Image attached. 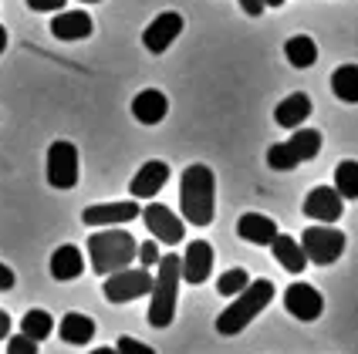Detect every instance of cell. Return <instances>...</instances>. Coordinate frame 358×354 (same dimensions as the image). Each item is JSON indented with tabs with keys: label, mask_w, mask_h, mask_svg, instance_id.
<instances>
[{
	"label": "cell",
	"mask_w": 358,
	"mask_h": 354,
	"mask_svg": "<svg viewBox=\"0 0 358 354\" xmlns=\"http://www.w3.org/2000/svg\"><path fill=\"white\" fill-rule=\"evenodd\" d=\"M179 209L189 226H210L217 213V179L213 169L193 162L179 179Z\"/></svg>",
	"instance_id": "6da1fadb"
},
{
	"label": "cell",
	"mask_w": 358,
	"mask_h": 354,
	"mask_svg": "<svg viewBox=\"0 0 358 354\" xmlns=\"http://www.w3.org/2000/svg\"><path fill=\"white\" fill-rule=\"evenodd\" d=\"M85 243H88V263L101 276L115 274L122 267H132V260L139 256L136 236L125 233V230H115V226H101L99 233H92Z\"/></svg>",
	"instance_id": "7a4b0ae2"
},
{
	"label": "cell",
	"mask_w": 358,
	"mask_h": 354,
	"mask_svg": "<svg viewBox=\"0 0 358 354\" xmlns=\"http://www.w3.org/2000/svg\"><path fill=\"white\" fill-rule=\"evenodd\" d=\"M274 300V283L271 280H250L237 297L234 304L217 317V334L223 337H234V334H243L247 324H254V317H260Z\"/></svg>",
	"instance_id": "3957f363"
},
{
	"label": "cell",
	"mask_w": 358,
	"mask_h": 354,
	"mask_svg": "<svg viewBox=\"0 0 358 354\" xmlns=\"http://www.w3.org/2000/svg\"><path fill=\"white\" fill-rule=\"evenodd\" d=\"M159 274L152 276V290H149V324L152 327H169L173 317H176V294H179V256L176 253H166L159 256Z\"/></svg>",
	"instance_id": "277c9868"
},
{
	"label": "cell",
	"mask_w": 358,
	"mask_h": 354,
	"mask_svg": "<svg viewBox=\"0 0 358 354\" xmlns=\"http://www.w3.org/2000/svg\"><path fill=\"white\" fill-rule=\"evenodd\" d=\"M345 233L331 223H315L301 233V250L308 256V263H318V267H328L335 263L341 253H345Z\"/></svg>",
	"instance_id": "5b68a950"
},
{
	"label": "cell",
	"mask_w": 358,
	"mask_h": 354,
	"mask_svg": "<svg viewBox=\"0 0 358 354\" xmlns=\"http://www.w3.org/2000/svg\"><path fill=\"white\" fill-rule=\"evenodd\" d=\"M149 290H152V274L145 267H136V270L122 267V270L105 276V283H101V294L112 304H129L136 297H149Z\"/></svg>",
	"instance_id": "8992f818"
},
{
	"label": "cell",
	"mask_w": 358,
	"mask_h": 354,
	"mask_svg": "<svg viewBox=\"0 0 358 354\" xmlns=\"http://www.w3.org/2000/svg\"><path fill=\"white\" fill-rule=\"evenodd\" d=\"M78 149L71 142H55L48 149V182L55 189H75L78 186Z\"/></svg>",
	"instance_id": "52a82bcc"
},
{
	"label": "cell",
	"mask_w": 358,
	"mask_h": 354,
	"mask_svg": "<svg viewBox=\"0 0 358 354\" xmlns=\"http://www.w3.org/2000/svg\"><path fill=\"white\" fill-rule=\"evenodd\" d=\"M142 223H145V230L156 236V243H182V236H186V223L182 216H176L169 206H162L156 199H149V206L142 209Z\"/></svg>",
	"instance_id": "ba28073f"
},
{
	"label": "cell",
	"mask_w": 358,
	"mask_h": 354,
	"mask_svg": "<svg viewBox=\"0 0 358 354\" xmlns=\"http://www.w3.org/2000/svg\"><path fill=\"white\" fill-rule=\"evenodd\" d=\"M179 274L186 283H206L210 274H213V243L210 239H193L189 246H186V253L179 256Z\"/></svg>",
	"instance_id": "9c48e42d"
},
{
	"label": "cell",
	"mask_w": 358,
	"mask_h": 354,
	"mask_svg": "<svg viewBox=\"0 0 358 354\" xmlns=\"http://www.w3.org/2000/svg\"><path fill=\"white\" fill-rule=\"evenodd\" d=\"M284 307H287V314L304 320V324H311V320H318L324 314V297L311 287V283H291L287 290H284Z\"/></svg>",
	"instance_id": "30bf717a"
},
{
	"label": "cell",
	"mask_w": 358,
	"mask_h": 354,
	"mask_svg": "<svg viewBox=\"0 0 358 354\" xmlns=\"http://www.w3.org/2000/svg\"><path fill=\"white\" fill-rule=\"evenodd\" d=\"M179 34H182V14H176V10H162L159 17H152V24L142 31V44H145L149 54H162Z\"/></svg>",
	"instance_id": "8fae6325"
},
{
	"label": "cell",
	"mask_w": 358,
	"mask_h": 354,
	"mask_svg": "<svg viewBox=\"0 0 358 354\" xmlns=\"http://www.w3.org/2000/svg\"><path fill=\"white\" fill-rule=\"evenodd\" d=\"M341 209H345V199L338 196L335 186H315L304 196V216L315 223H338Z\"/></svg>",
	"instance_id": "7c38bea8"
},
{
	"label": "cell",
	"mask_w": 358,
	"mask_h": 354,
	"mask_svg": "<svg viewBox=\"0 0 358 354\" xmlns=\"http://www.w3.org/2000/svg\"><path fill=\"white\" fill-rule=\"evenodd\" d=\"M142 216L139 199H122V202H101V206H88L81 213V223L88 226H122L129 219Z\"/></svg>",
	"instance_id": "4fadbf2b"
},
{
	"label": "cell",
	"mask_w": 358,
	"mask_h": 354,
	"mask_svg": "<svg viewBox=\"0 0 358 354\" xmlns=\"http://www.w3.org/2000/svg\"><path fill=\"white\" fill-rule=\"evenodd\" d=\"M166 182H169V165L162 158H149V162H142V169L132 176L129 193H132V199H156Z\"/></svg>",
	"instance_id": "5bb4252c"
},
{
	"label": "cell",
	"mask_w": 358,
	"mask_h": 354,
	"mask_svg": "<svg viewBox=\"0 0 358 354\" xmlns=\"http://www.w3.org/2000/svg\"><path fill=\"white\" fill-rule=\"evenodd\" d=\"M92 31H95V20L85 10H58L51 20V34L58 40H85L92 38Z\"/></svg>",
	"instance_id": "9a60e30c"
},
{
	"label": "cell",
	"mask_w": 358,
	"mask_h": 354,
	"mask_svg": "<svg viewBox=\"0 0 358 354\" xmlns=\"http://www.w3.org/2000/svg\"><path fill=\"white\" fill-rule=\"evenodd\" d=\"M132 115L142 125H159L162 118L169 115V98L162 95L159 88H145L132 98Z\"/></svg>",
	"instance_id": "2e32d148"
},
{
	"label": "cell",
	"mask_w": 358,
	"mask_h": 354,
	"mask_svg": "<svg viewBox=\"0 0 358 354\" xmlns=\"http://www.w3.org/2000/svg\"><path fill=\"white\" fill-rule=\"evenodd\" d=\"M237 233L240 239H247L254 246H271L274 236H278V223L271 216H264V213H243L237 219Z\"/></svg>",
	"instance_id": "e0dca14e"
},
{
	"label": "cell",
	"mask_w": 358,
	"mask_h": 354,
	"mask_svg": "<svg viewBox=\"0 0 358 354\" xmlns=\"http://www.w3.org/2000/svg\"><path fill=\"white\" fill-rule=\"evenodd\" d=\"M308 115H311V98H308L304 91L287 95V98L274 108V121H278L280 128H301V125L308 121Z\"/></svg>",
	"instance_id": "ac0fdd59"
},
{
	"label": "cell",
	"mask_w": 358,
	"mask_h": 354,
	"mask_svg": "<svg viewBox=\"0 0 358 354\" xmlns=\"http://www.w3.org/2000/svg\"><path fill=\"white\" fill-rule=\"evenodd\" d=\"M271 253H274V260H278L287 274H301V270L308 267V256H304V250H301V243L294 239V236H287V233L274 236Z\"/></svg>",
	"instance_id": "d6986e66"
},
{
	"label": "cell",
	"mask_w": 358,
	"mask_h": 354,
	"mask_svg": "<svg viewBox=\"0 0 358 354\" xmlns=\"http://www.w3.org/2000/svg\"><path fill=\"white\" fill-rule=\"evenodd\" d=\"M58 337L64 341V344H75V348H81V344H88V341L95 337V320H92L88 314H78V311H71V314L61 317Z\"/></svg>",
	"instance_id": "ffe728a7"
},
{
	"label": "cell",
	"mask_w": 358,
	"mask_h": 354,
	"mask_svg": "<svg viewBox=\"0 0 358 354\" xmlns=\"http://www.w3.org/2000/svg\"><path fill=\"white\" fill-rule=\"evenodd\" d=\"M81 270H85V256H81L78 246L64 243L51 253V276L55 280H78Z\"/></svg>",
	"instance_id": "44dd1931"
},
{
	"label": "cell",
	"mask_w": 358,
	"mask_h": 354,
	"mask_svg": "<svg viewBox=\"0 0 358 354\" xmlns=\"http://www.w3.org/2000/svg\"><path fill=\"white\" fill-rule=\"evenodd\" d=\"M331 91L335 98L345 105H355L358 101V64H341L331 71Z\"/></svg>",
	"instance_id": "7402d4cb"
},
{
	"label": "cell",
	"mask_w": 358,
	"mask_h": 354,
	"mask_svg": "<svg viewBox=\"0 0 358 354\" xmlns=\"http://www.w3.org/2000/svg\"><path fill=\"white\" fill-rule=\"evenodd\" d=\"M284 54H287V61L294 68H311L318 61V44H315V38H308V34H294V38H287V44H284Z\"/></svg>",
	"instance_id": "603a6c76"
},
{
	"label": "cell",
	"mask_w": 358,
	"mask_h": 354,
	"mask_svg": "<svg viewBox=\"0 0 358 354\" xmlns=\"http://www.w3.org/2000/svg\"><path fill=\"white\" fill-rule=\"evenodd\" d=\"M287 145L294 149L301 162H311L321 152V132L318 128H294V135L287 138Z\"/></svg>",
	"instance_id": "cb8c5ba5"
},
{
	"label": "cell",
	"mask_w": 358,
	"mask_h": 354,
	"mask_svg": "<svg viewBox=\"0 0 358 354\" xmlns=\"http://www.w3.org/2000/svg\"><path fill=\"white\" fill-rule=\"evenodd\" d=\"M20 331L27 337H34V341H44V337L55 334V320H51V314L48 311H41V307H34V311H27V314L20 317Z\"/></svg>",
	"instance_id": "d4e9b609"
},
{
	"label": "cell",
	"mask_w": 358,
	"mask_h": 354,
	"mask_svg": "<svg viewBox=\"0 0 358 354\" xmlns=\"http://www.w3.org/2000/svg\"><path fill=\"white\" fill-rule=\"evenodd\" d=\"M335 189L341 199H358V162L355 158H345L335 169Z\"/></svg>",
	"instance_id": "484cf974"
},
{
	"label": "cell",
	"mask_w": 358,
	"mask_h": 354,
	"mask_svg": "<svg viewBox=\"0 0 358 354\" xmlns=\"http://www.w3.org/2000/svg\"><path fill=\"white\" fill-rule=\"evenodd\" d=\"M267 165H271V169H278V172H287V169H298L301 158L294 156V149H291L287 142H278V145H271V149H267Z\"/></svg>",
	"instance_id": "4316f807"
},
{
	"label": "cell",
	"mask_w": 358,
	"mask_h": 354,
	"mask_svg": "<svg viewBox=\"0 0 358 354\" xmlns=\"http://www.w3.org/2000/svg\"><path fill=\"white\" fill-rule=\"evenodd\" d=\"M250 283V274L243 270V267H234V270H227V274H220V280H217V290L223 297H237L243 287Z\"/></svg>",
	"instance_id": "83f0119b"
},
{
	"label": "cell",
	"mask_w": 358,
	"mask_h": 354,
	"mask_svg": "<svg viewBox=\"0 0 358 354\" xmlns=\"http://www.w3.org/2000/svg\"><path fill=\"white\" fill-rule=\"evenodd\" d=\"M7 354H38V341L27 337L24 331H20V334H10L7 337Z\"/></svg>",
	"instance_id": "f1b7e54d"
},
{
	"label": "cell",
	"mask_w": 358,
	"mask_h": 354,
	"mask_svg": "<svg viewBox=\"0 0 358 354\" xmlns=\"http://www.w3.org/2000/svg\"><path fill=\"white\" fill-rule=\"evenodd\" d=\"M115 348H119V354H156L149 344H142V341H136V337H129V334L119 337V344H115Z\"/></svg>",
	"instance_id": "f546056e"
},
{
	"label": "cell",
	"mask_w": 358,
	"mask_h": 354,
	"mask_svg": "<svg viewBox=\"0 0 358 354\" xmlns=\"http://www.w3.org/2000/svg\"><path fill=\"white\" fill-rule=\"evenodd\" d=\"M64 3L68 0H27V7L38 14H58V10H64Z\"/></svg>",
	"instance_id": "4dcf8cb0"
},
{
	"label": "cell",
	"mask_w": 358,
	"mask_h": 354,
	"mask_svg": "<svg viewBox=\"0 0 358 354\" xmlns=\"http://www.w3.org/2000/svg\"><path fill=\"white\" fill-rule=\"evenodd\" d=\"M159 246L156 243H139V263L142 267H156L159 263Z\"/></svg>",
	"instance_id": "1f68e13d"
},
{
	"label": "cell",
	"mask_w": 358,
	"mask_h": 354,
	"mask_svg": "<svg viewBox=\"0 0 358 354\" xmlns=\"http://www.w3.org/2000/svg\"><path fill=\"white\" fill-rule=\"evenodd\" d=\"M237 3L247 17H260V14H264V3H260V0H237Z\"/></svg>",
	"instance_id": "d6a6232c"
},
{
	"label": "cell",
	"mask_w": 358,
	"mask_h": 354,
	"mask_svg": "<svg viewBox=\"0 0 358 354\" xmlns=\"http://www.w3.org/2000/svg\"><path fill=\"white\" fill-rule=\"evenodd\" d=\"M14 283H17V276H14V270L0 263V290H10Z\"/></svg>",
	"instance_id": "836d02e7"
},
{
	"label": "cell",
	"mask_w": 358,
	"mask_h": 354,
	"mask_svg": "<svg viewBox=\"0 0 358 354\" xmlns=\"http://www.w3.org/2000/svg\"><path fill=\"white\" fill-rule=\"evenodd\" d=\"M10 324H14L10 314H7V311H0V341H3V337H10Z\"/></svg>",
	"instance_id": "e575fe53"
},
{
	"label": "cell",
	"mask_w": 358,
	"mask_h": 354,
	"mask_svg": "<svg viewBox=\"0 0 358 354\" xmlns=\"http://www.w3.org/2000/svg\"><path fill=\"white\" fill-rule=\"evenodd\" d=\"M88 354H119V348H95V351H88Z\"/></svg>",
	"instance_id": "d590c367"
},
{
	"label": "cell",
	"mask_w": 358,
	"mask_h": 354,
	"mask_svg": "<svg viewBox=\"0 0 358 354\" xmlns=\"http://www.w3.org/2000/svg\"><path fill=\"white\" fill-rule=\"evenodd\" d=\"M260 3H264V7H284L287 0H260Z\"/></svg>",
	"instance_id": "8d00e7d4"
},
{
	"label": "cell",
	"mask_w": 358,
	"mask_h": 354,
	"mask_svg": "<svg viewBox=\"0 0 358 354\" xmlns=\"http://www.w3.org/2000/svg\"><path fill=\"white\" fill-rule=\"evenodd\" d=\"M3 47H7V31H3V24H0V54H3Z\"/></svg>",
	"instance_id": "74e56055"
},
{
	"label": "cell",
	"mask_w": 358,
	"mask_h": 354,
	"mask_svg": "<svg viewBox=\"0 0 358 354\" xmlns=\"http://www.w3.org/2000/svg\"><path fill=\"white\" fill-rule=\"evenodd\" d=\"M81 3H99V0H81Z\"/></svg>",
	"instance_id": "f35d334b"
}]
</instances>
